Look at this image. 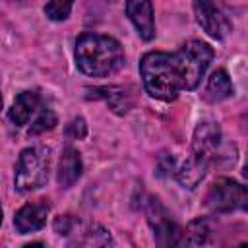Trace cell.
<instances>
[{
  "label": "cell",
  "mask_w": 248,
  "mask_h": 248,
  "mask_svg": "<svg viewBox=\"0 0 248 248\" xmlns=\"http://www.w3.org/2000/svg\"><path fill=\"white\" fill-rule=\"evenodd\" d=\"M76 64L93 78L112 76L124 64V50L114 37L83 33L76 41Z\"/></svg>",
  "instance_id": "1"
},
{
  "label": "cell",
  "mask_w": 248,
  "mask_h": 248,
  "mask_svg": "<svg viewBox=\"0 0 248 248\" xmlns=\"http://www.w3.org/2000/svg\"><path fill=\"white\" fill-rule=\"evenodd\" d=\"M140 74L145 85V91L161 101H174L184 89L182 74L174 54L153 50L143 54L140 60Z\"/></svg>",
  "instance_id": "2"
},
{
  "label": "cell",
  "mask_w": 248,
  "mask_h": 248,
  "mask_svg": "<svg viewBox=\"0 0 248 248\" xmlns=\"http://www.w3.org/2000/svg\"><path fill=\"white\" fill-rule=\"evenodd\" d=\"M48 170H50V151L46 147L35 145L23 149L16 165V176H14L16 190L31 192L35 188H41L48 180Z\"/></svg>",
  "instance_id": "3"
},
{
  "label": "cell",
  "mask_w": 248,
  "mask_h": 248,
  "mask_svg": "<svg viewBox=\"0 0 248 248\" xmlns=\"http://www.w3.org/2000/svg\"><path fill=\"white\" fill-rule=\"evenodd\" d=\"M180 74H182V81H184V89H196L213 58V50L209 45L202 43V41H188L180 46L178 52H174Z\"/></svg>",
  "instance_id": "4"
},
{
  "label": "cell",
  "mask_w": 248,
  "mask_h": 248,
  "mask_svg": "<svg viewBox=\"0 0 248 248\" xmlns=\"http://www.w3.org/2000/svg\"><path fill=\"white\" fill-rule=\"evenodd\" d=\"M207 207L219 213L227 211H248V188L231 180V178H217L207 196Z\"/></svg>",
  "instance_id": "5"
},
{
  "label": "cell",
  "mask_w": 248,
  "mask_h": 248,
  "mask_svg": "<svg viewBox=\"0 0 248 248\" xmlns=\"http://www.w3.org/2000/svg\"><path fill=\"white\" fill-rule=\"evenodd\" d=\"M147 221L151 229L155 231L157 242L163 246H174L186 242V232L180 231V227L169 217L167 209L161 205L157 198H151L147 203Z\"/></svg>",
  "instance_id": "6"
},
{
  "label": "cell",
  "mask_w": 248,
  "mask_h": 248,
  "mask_svg": "<svg viewBox=\"0 0 248 248\" xmlns=\"http://www.w3.org/2000/svg\"><path fill=\"white\" fill-rule=\"evenodd\" d=\"M194 14H196V21L198 25L213 39H225L231 31V21L227 19V16L215 8V4L211 0H194Z\"/></svg>",
  "instance_id": "7"
},
{
  "label": "cell",
  "mask_w": 248,
  "mask_h": 248,
  "mask_svg": "<svg viewBox=\"0 0 248 248\" xmlns=\"http://www.w3.org/2000/svg\"><path fill=\"white\" fill-rule=\"evenodd\" d=\"M50 213V203L46 200H37V202H29L23 207H19L16 211L14 217V227L19 234H27V232H35L39 229L45 227L46 217Z\"/></svg>",
  "instance_id": "8"
},
{
  "label": "cell",
  "mask_w": 248,
  "mask_h": 248,
  "mask_svg": "<svg viewBox=\"0 0 248 248\" xmlns=\"http://www.w3.org/2000/svg\"><path fill=\"white\" fill-rule=\"evenodd\" d=\"M219 141H221L219 124L213 122V120H203V122H200V124L196 126V130H194L192 151H190V153L211 161L213 153H215L217 147H219Z\"/></svg>",
  "instance_id": "9"
},
{
  "label": "cell",
  "mask_w": 248,
  "mask_h": 248,
  "mask_svg": "<svg viewBox=\"0 0 248 248\" xmlns=\"http://www.w3.org/2000/svg\"><path fill=\"white\" fill-rule=\"evenodd\" d=\"M126 16L143 41H151L155 37L153 8L149 0H126Z\"/></svg>",
  "instance_id": "10"
},
{
  "label": "cell",
  "mask_w": 248,
  "mask_h": 248,
  "mask_svg": "<svg viewBox=\"0 0 248 248\" xmlns=\"http://www.w3.org/2000/svg\"><path fill=\"white\" fill-rule=\"evenodd\" d=\"M207 167H209V159H203V157H198V155L190 153L188 159L178 167L176 180L182 184V188L194 190L202 182V178L205 176Z\"/></svg>",
  "instance_id": "11"
},
{
  "label": "cell",
  "mask_w": 248,
  "mask_h": 248,
  "mask_svg": "<svg viewBox=\"0 0 248 248\" xmlns=\"http://www.w3.org/2000/svg\"><path fill=\"white\" fill-rule=\"evenodd\" d=\"M39 93L35 91H21L10 108V120L16 126H25L29 122V118L33 116V112L39 108Z\"/></svg>",
  "instance_id": "12"
},
{
  "label": "cell",
  "mask_w": 248,
  "mask_h": 248,
  "mask_svg": "<svg viewBox=\"0 0 248 248\" xmlns=\"http://www.w3.org/2000/svg\"><path fill=\"white\" fill-rule=\"evenodd\" d=\"M81 157L74 147H66L62 157H60V165H58V184L62 188H70L74 186V182L81 176Z\"/></svg>",
  "instance_id": "13"
},
{
  "label": "cell",
  "mask_w": 248,
  "mask_h": 248,
  "mask_svg": "<svg viewBox=\"0 0 248 248\" xmlns=\"http://www.w3.org/2000/svg\"><path fill=\"white\" fill-rule=\"evenodd\" d=\"M232 95V83L231 78L227 76L225 70H215L211 74V78L207 79L205 91H203V99L209 103H219L227 97Z\"/></svg>",
  "instance_id": "14"
},
{
  "label": "cell",
  "mask_w": 248,
  "mask_h": 248,
  "mask_svg": "<svg viewBox=\"0 0 248 248\" xmlns=\"http://www.w3.org/2000/svg\"><path fill=\"white\" fill-rule=\"evenodd\" d=\"M72 4L74 0H50L45 6V14L52 21H64L72 12Z\"/></svg>",
  "instance_id": "15"
},
{
  "label": "cell",
  "mask_w": 248,
  "mask_h": 248,
  "mask_svg": "<svg viewBox=\"0 0 248 248\" xmlns=\"http://www.w3.org/2000/svg\"><path fill=\"white\" fill-rule=\"evenodd\" d=\"M209 227L203 219H198L194 223L188 225V232H186V242L190 244H205L207 236H209Z\"/></svg>",
  "instance_id": "16"
},
{
  "label": "cell",
  "mask_w": 248,
  "mask_h": 248,
  "mask_svg": "<svg viewBox=\"0 0 248 248\" xmlns=\"http://www.w3.org/2000/svg\"><path fill=\"white\" fill-rule=\"evenodd\" d=\"M56 126V114L50 110V108H45L41 112V116L35 120V124H31L29 128V136H37L41 132H46V130H52Z\"/></svg>",
  "instance_id": "17"
},
{
  "label": "cell",
  "mask_w": 248,
  "mask_h": 248,
  "mask_svg": "<svg viewBox=\"0 0 248 248\" xmlns=\"http://www.w3.org/2000/svg\"><path fill=\"white\" fill-rule=\"evenodd\" d=\"M79 225V221L74 215H60L54 219V231L58 234H70L74 232V229Z\"/></svg>",
  "instance_id": "18"
},
{
  "label": "cell",
  "mask_w": 248,
  "mask_h": 248,
  "mask_svg": "<svg viewBox=\"0 0 248 248\" xmlns=\"http://www.w3.org/2000/svg\"><path fill=\"white\" fill-rule=\"evenodd\" d=\"M66 134H68L70 138H74V140H81V138H85V134H87L85 120H83V118H76V120H72V124L68 126Z\"/></svg>",
  "instance_id": "19"
},
{
  "label": "cell",
  "mask_w": 248,
  "mask_h": 248,
  "mask_svg": "<svg viewBox=\"0 0 248 248\" xmlns=\"http://www.w3.org/2000/svg\"><path fill=\"white\" fill-rule=\"evenodd\" d=\"M244 176L248 178V161H246V165H244Z\"/></svg>",
  "instance_id": "20"
}]
</instances>
